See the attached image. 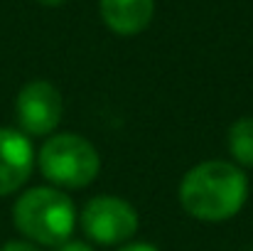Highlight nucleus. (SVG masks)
<instances>
[{"mask_svg":"<svg viewBox=\"0 0 253 251\" xmlns=\"http://www.w3.org/2000/svg\"><path fill=\"white\" fill-rule=\"evenodd\" d=\"M57 251H93L86 242H74V239H69L67 244H62V247H57Z\"/></svg>","mask_w":253,"mask_h":251,"instance_id":"nucleus-10","label":"nucleus"},{"mask_svg":"<svg viewBox=\"0 0 253 251\" xmlns=\"http://www.w3.org/2000/svg\"><path fill=\"white\" fill-rule=\"evenodd\" d=\"M155 15V0H101V17L116 35L143 32Z\"/></svg>","mask_w":253,"mask_h":251,"instance_id":"nucleus-7","label":"nucleus"},{"mask_svg":"<svg viewBox=\"0 0 253 251\" xmlns=\"http://www.w3.org/2000/svg\"><path fill=\"white\" fill-rule=\"evenodd\" d=\"M0 251H42V247H37L32 242H7L0 247Z\"/></svg>","mask_w":253,"mask_h":251,"instance_id":"nucleus-9","label":"nucleus"},{"mask_svg":"<svg viewBox=\"0 0 253 251\" xmlns=\"http://www.w3.org/2000/svg\"><path fill=\"white\" fill-rule=\"evenodd\" d=\"M64 103L62 94L54 84L44 79L27 82L15 96V116H17V131H22L27 138L35 136H52L62 121Z\"/></svg>","mask_w":253,"mask_h":251,"instance_id":"nucleus-5","label":"nucleus"},{"mask_svg":"<svg viewBox=\"0 0 253 251\" xmlns=\"http://www.w3.org/2000/svg\"><path fill=\"white\" fill-rule=\"evenodd\" d=\"M246 200L249 175L231 160H204L179 182V204L197 222H226L244 209Z\"/></svg>","mask_w":253,"mask_h":251,"instance_id":"nucleus-1","label":"nucleus"},{"mask_svg":"<svg viewBox=\"0 0 253 251\" xmlns=\"http://www.w3.org/2000/svg\"><path fill=\"white\" fill-rule=\"evenodd\" d=\"M226 146L234 165L253 167V116H241L231 123L226 133Z\"/></svg>","mask_w":253,"mask_h":251,"instance_id":"nucleus-8","label":"nucleus"},{"mask_svg":"<svg viewBox=\"0 0 253 251\" xmlns=\"http://www.w3.org/2000/svg\"><path fill=\"white\" fill-rule=\"evenodd\" d=\"M37 2H42V5H49V7H54V5H62L64 0H37Z\"/></svg>","mask_w":253,"mask_h":251,"instance_id":"nucleus-12","label":"nucleus"},{"mask_svg":"<svg viewBox=\"0 0 253 251\" xmlns=\"http://www.w3.org/2000/svg\"><path fill=\"white\" fill-rule=\"evenodd\" d=\"M74 200L52 185L32 187L22 192L12 204L15 229L37 247H62L72 239L77 227Z\"/></svg>","mask_w":253,"mask_h":251,"instance_id":"nucleus-2","label":"nucleus"},{"mask_svg":"<svg viewBox=\"0 0 253 251\" xmlns=\"http://www.w3.org/2000/svg\"><path fill=\"white\" fill-rule=\"evenodd\" d=\"M79 224L91 242L101 247H118L128 244L135 237L140 219L128 200L116 195H98L84 204Z\"/></svg>","mask_w":253,"mask_h":251,"instance_id":"nucleus-4","label":"nucleus"},{"mask_svg":"<svg viewBox=\"0 0 253 251\" xmlns=\"http://www.w3.org/2000/svg\"><path fill=\"white\" fill-rule=\"evenodd\" d=\"M35 160L42 177L57 190L88 187L101 170L98 151L79 133H52Z\"/></svg>","mask_w":253,"mask_h":251,"instance_id":"nucleus-3","label":"nucleus"},{"mask_svg":"<svg viewBox=\"0 0 253 251\" xmlns=\"http://www.w3.org/2000/svg\"><path fill=\"white\" fill-rule=\"evenodd\" d=\"M118 251H158L153 244H145V242H130V244H123Z\"/></svg>","mask_w":253,"mask_h":251,"instance_id":"nucleus-11","label":"nucleus"},{"mask_svg":"<svg viewBox=\"0 0 253 251\" xmlns=\"http://www.w3.org/2000/svg\"><path fill=\"white\" fill-rule=\"evenodd\" d=\"M32 141L17 128H0V197L15 195L35 167Z\"/></svg>","mask_w":253,"mask_h":251,"instance_id":"nucleus-6","label":"nucleus"}]
</instances>
